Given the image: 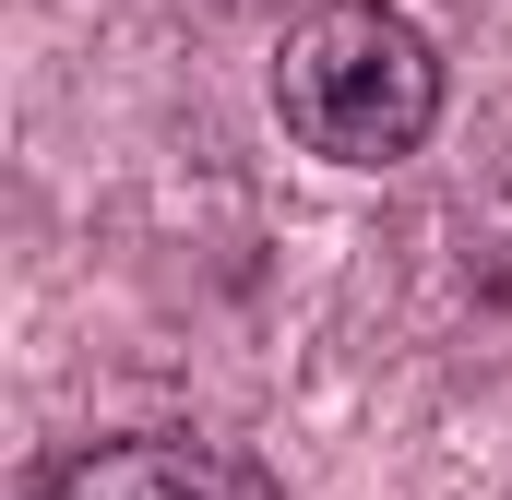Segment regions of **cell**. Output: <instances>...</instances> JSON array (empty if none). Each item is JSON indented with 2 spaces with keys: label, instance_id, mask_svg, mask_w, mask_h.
<instances>
[{
  "label": "cell",
  "instance_id": "cell-1",
  "mask_svg": "<svg viewBox=\"0 0 512 500\" xmlns=\"http://www.w3.org/2000/svg\"><path fill=\"white\" fill-rule=\"evenodd\" d=\"M274 120L322 167H405L441 131V48L393 0H310L274 48Z\"/></svg>",
  "mask_w": 512,
  "mask_h": 500
},
{
  "label": "cell",
  "instance_id": "cell-2",
  "mask_svg": "<svg viewBox=\"0 0 512 500\" xmlns=\"http://www.w3.org/2000/svg\"><path fill=\"white\" fill-rule=\"evenodd\" d=\"M36 500H262V489L227 465V453L143 429V441H96V453H72Z\"/></svg>",
  "mask_w": 512,
  "mask_h": 500
}]
</instances>
